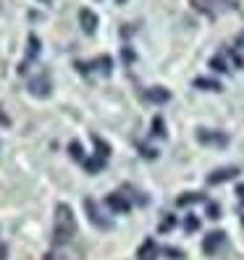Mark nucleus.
Wrapping results in <instances>:
<instances>
[{
    "label": "nucleus",
    "instance_id": "1",
    "mask_svg": "<svg viewBox=\"0 0 244 260\" xmlns=\"http://www.w3.org/2000/svg\"><path fill=\"white\" fill-rule=\"evenodd\" d=\"M76 234V216L68 203H58L55 205V216H53V244L63 247L68 244Z\"/></svg>",
    "mask_w": 244,
    "mask_h": 260
},
{
    "label": "nucleus",
    "instance_id": "2",
    "mask_svg": "<svg viewBox=\"0 0 244 260\" xmlns=\"http://www.w3.org/2000/svg\"><path fill=\"white\" fill-rule=\"evenodd\" d=\"M50 79H48V74H37L32 82H29V92H32L34 98H48L50 95Z\"/></svg>",
    "mask_w": 244,
    "mask_h": 260
},
{
    "label": "nucleus",
    "instance_id": "3",
    "mask_svg": "<svg viewBox=\"0 0 244 260\" xmlns=\"http://www.w3.org/2000/svg\"><path fill=\"white\" fill-rule=\"evenodd\" d=\"M79 24H82V29H84V35H95L97 32V16L89 8H82L79 11Z\"/></svg>",
    "mask_w": 244,
    "mask_h": 260
},
{
    "label": "nucleus",
    "instance_id": "4",
    "mask_svg": "<svg viewBox=\"0 0 244 260\" xmlns=\"http://www.w3.org/2000/svg\"><path fill=\"white\" fill-rule=\"evenodd\" d=\"M105 205H108L113 213H129V208H131V203L126 200L121 192H113V194H108V200H105Z\"/></svg>",
    "mask_w": 244,
    "mask_h": 260
},
{
    "label": "nucleus",
    "instance_id": "5",
    "mask_svg": "<svg viewBox=\"0 0 244 260\" xmlns=\"http://www.w3.org/2000/svg\"><path fill=\"white\" fill-rule=\"evenodd\" d=\"M223 242H226V234H223V232H210V234L205 237V242H202V250H205L207 255H213Z\"/></svg>",
    "mask_w": 244,
    "mask_h": 260
},
{
    "label": "nucleus",
    "instance_id": "6",
    "mask_svg": "<svg viewBox=\"0 0 244 260\" xmlns=\"http://www.w3.org/2000/svg\"><path fill=\"white\" fill-rule=\"evenodd\" d=\"M239 174V168L236 166H228V168H218V171H213L210 176H207V181L210 184H221V181H228V179H234Z\"/></svg>",
    "mask_w": 244,
    "mask_h": 260
},
{
    "label": "nucleus",
    "instance_id": "7",
    "mask_svg": "<svg viewBox=\"0 0 244 260\" xmlns=\"http://www.w3.org/2000/svg\"><path fill=\"white\" fill-rule=\"evenodd\" d=\"M158 255H160L158 244L152 242V239H145V242H142V247H140V252H136V260H155Z\"/></svg>",
    "mask_w": 244,
    "mask_h": 260
},
{
    "label": "nucleus",
    "instance_id": "8",
    "mask_svg": "<svg viewBox=\"0 0 244 260\" xmlns=\"http://www.w3.org/2000/svg\"><path fill=\"white\" fill-rule=\"evenodd\" d=\"M145 100H150V103H168L171 92H168V89H163V87H152V89L145 92Z\"/></svg>",
    "mask_w": 244,
    "mask_h": 260
},
{
    "label": "nucleus",
    "instance_id": "9",
    "mask_svg": "<svg viewBox=\"0 0 244 260\" xmlns=\"http://www.w3.org/2000/svg\"><path fill=\"white\" fill-rule=\"evenodd\" d=\"M84 208H87V213H89V221H92L95 226H100V229H108V226H111V223H108V221H105V218L100 216V213H97V208H95V203H92V200H87V203H84Z\"/></svg>",
    "mask_w": 244,
    "mask_h": 260
},
{
    "label": "nucleus",
    "instance_id": "10",
    "mask_svg": "<svg viewBox=\"0 0 244 260\" xmlns=\"http://www.w3.org/2000/svg\"><path fill=\"white\" fill-rule=\"evenodd\" d=\"M197 140L200 142H216V145H226L228 137L226 134H213L210 129H200V134H197Z\"/></svg>",
    "mask_w": 244,
    "mask_h": 260
},
{
    "label": "nucleus",
    "instance_id": "11",
    "mask_svg": "<svg viewBox=\"0 0 244 260\" xmlns=\"http://www.w3.org/2000/svg\"><path fill=\"white\" fill-rule=\"evenodd\" d=\"M179 205H192V203H205V197L202 194H194V192H187L184 197H179L176 200Z\"/></svg>",
    "mask_w": 244,
    "mask_h": 260
},
{
    "label": "nucleus",
    "instance_id": "12",
    "mask_svg": "<svg viewBox=\"0 0 244 260\" xmlns=\"http://www.w3.org/2000/svg\"><path fill=\"white\" fill-rule=\"evenodd\" d=\"M194 87H207L210 92H218V89H221L218 82H210V79H194Z\"/></svg>",
    "mask_w": 244,
    "mask_h": 260
},
{
    "label": "nucleus",
    "instance_id": "13",
    "mask_svg": "<svg viewBox=\"0 0 244 260\" xmlns=\"http://www.w3.org/2000/svg\"><path fill=\"white\" fill-rule=\"evenodd\" d=\"M68 150H71V158H74V160H82V163H84V152H82V145H79V142H71Z\"/></svg>",
    "mask_w": 244,
    "mask_h": 260
},
{
    "label": "nucleus",
    "instance_id": "14",
    "mask_svg": "<svg viewBox=\"0 0 244 260\" xmlns=\"http://www.w3.org/2000/svg\"><path fill=\"white\" fill-rule=\"evenodd\" d=\"M184 226L192 232V229H197V218H187V221H184Z\"/></svg>",
    "mask_w": 244,
    "mask_h": 260
},
{
    "label": "nucleus",
    "instance_id": "15",
    "mask_svg": "<svg viewBox=\"0 0 244 260\" xmlns=\"http://www.w3.org/2000/svg\"><path fill=\"white\" fill-rule=\"evenodd\" d=\"M6 255H8V247H6V244H0V260H6Z\"/></svg>",
    "mask_w": 244,
    "mask_h": 260
},
{
    "label": "nucleus",
    "instance_id": "16",
    "mask_svg": "<svg viewBox=\"0 0 244 260\" xmlns=\"http://www.w3.org/2000/svg\"><path fill=\"white\" fill-rule=\"evenodd\" d=\"M236 194H239L241 200H244V184H239V187H236Z\"/></svg>",
    "mask_w": 244,
    "mask_h": 260
},
{
    "label": "nucleus",
    "instance_id": "17",
    "mask_svg": "<svg viewBox=\"0 0 244 260\" xmlns=\"http://www.w3.org/2000/svg\"><path fill=\"white\" fill-rule=\"evenodd\" d=\"M0 124H3V126H8V118H6V116H0Z\"/></svg>",
    "mask_w": 244,
    "mask_h": 260
}]
</instances>
